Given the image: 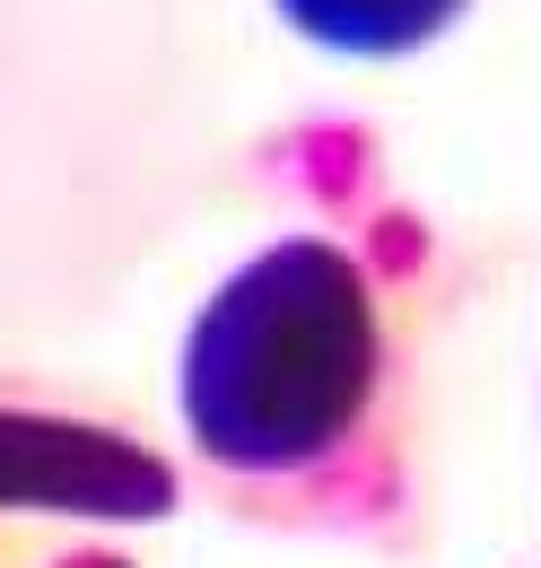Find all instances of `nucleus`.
Masks as SVG:
<instances>
[{
	"label": "nucleus",
	"instance_id": "1",
	"mask_svg": "<svg viewBox=\"0 0 541 568\" xmlns=\"http://www.w3.org/2000/svg\"><path fill=\"white\" fill-rule=\"evenodd\" d=\"M376 394V297L367 272L288 236L210 297L184 351V420L227 473L324 464Z\"/></svg>",
	"mask_w": 541,
	"mask_h": 568
},
{
	"label": "nucleus",
	"instance_id": "2",
	"mask_svg": "<svg viewBox=\"0 0 541 568\" xmlns=\"http://www.w3.org/2000/svg\"><path fill=\"white\" fill-rule=\"evenodd\" d=\"M297 36L333 44V53H410L428 44L463 0H279Z\"/></svg>",
	"mask_w": 541,
	"mask_h": 568
},
{
	"label": "nucleus",
	"instance_id": "3",
	"mask_svg": "<svg viewBox=\"0 0 541 568\" xmlns=\"http://www.w3.org/2000/svg\"><path fill=\"white\" fill-rule=\"evenodd\" d=\"M79 568H114V560H79Z\"/></svg>",
	"mask_w": 541,
	"mask_h": 568
}]
</instances>
